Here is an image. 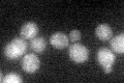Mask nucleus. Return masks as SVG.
I'll return each mask as SVG.
<instances>
[{"label": "nucleus", "instance_id": "obj_1", "mask_svg": "<svg viewBox=\"0 0 124 83\" xmlns=\"http://www.w3.org/2000/svg\"><path fill=\"white\" fill-rule=\"evenodd\" d=\"M27 47L28 46H27L26 39L22 37H16L6 45L4 49V55L10 60L18 59L25 54Z\"/></svg>", "mask_w": 124, "mask_h": 83}, {"label": "nucleus", "instance_id": "obj_4", "mask_svg": "<svg viewBox=\"0 0 124 83\" xmlns=\"http://www.w3.org/2000/svg\"><path fill=\"white\" fill-rule=\"evenodd\" d=\"M21 65H22V69L24 70L26 73L33 74L39 69L40 61L35 54L29 53V54H26L25 56L22 58Z\"/></svg>", "mask_w": 124, "mask_h": 83}, {"label": "nucleus", "instance_id": "obj_7", "mask_svg": "<svg viewBox=\"0 0 124 83\" xmlns=\"http://www.w3.org/2000/svg\"><path fill=\"white\" fill-rule=\"evenodd\" d=\"M95 35L101 41H108L113 37V30L108 24H99L95 29Z\"/></svg>", "mask_w": 124, "mask_h": 83}, {"label": "nucleus", "instance_id": "obj_11", "mask_svg": "<svg viewBox=\"0 0 124 83\" xmlns=\"http://www.w3.org/2000/svg\"><path fill=\"white\" fill-rule=\"evenodd\" d=\"M69 39L71 42H78L81 39V32L79 30H72L69 33Z\"/></svg>", "mask_w": 124, "mask_h": 83}, {"label": "nucleus", "instance_id": "obj_6", "mask_svg": "<svg viewBox=\"0 0 124 83\" xmlns=\"http://www.w3.org/2000/svg\"><path fill=\"white\" fill-rule=\"evenodd\" d=\"M50 43L56 49H64L69 44V38L63 32H55L50 37Z\"/></svg>", "mask_w": 124, "mask_h": 83}, {"label": "nucleus", "instance_id": "obj_10", "mask_svg": "<svg viewBox=\"0 0 124 83\" xmlns=\"http://www.w3.org/2000/svg\"><path fill=\"white\" fill-rule=\"evenodd\" d=\"M22 78L17 73H8L3 79L2 83H21Z\"/></svg>", "mask_w": 124, "mask_h": 83}, {"label": "nucleus", "instance_id": "obj_3", "mask_svg": "<svg viewBox=\"0 0 124 83\" xmlns=\"http://www.w3.org/2000/svg\"><path fill=\"white\" fill-rule=\"evenodd\" d=\"M69 57L75 62L78 64H82L85 62L89 57V50L85 47L84 45L81 44H73L69 47V51H68Z\"/></svg>", "mask_w": 124, "mask_h": 83}, {"label": "nucleus", "instance_id": "obj_2", "mask_svg": "<svg viewBox=\"0 0 124 83\" xmlns=\"http://www.w3.org/2000/svg\"><path fill=\"white\" fill-rule=\"evenodd\" d=\"M115 58V54L108 48H100L97 52V60L107 74L112 72Z\"/></svg>", "mask_w": 124, "mask_h": 83}, {"label": "nucleus", "instance_id": "obj_9", "mask_svg": "<svg viewBox=\"0 0 124 83\" xmlns=\"http://www.w3.org/2000/svg\"><path fill=\"white\" fill-rule=\"evenodd\" d=\"M46 43L44 37H34L30 42V48L36 53H41L46 49Z\"/></svg>", "mask_w": 124, "mask_h": 83}, {"label": "nucleus", "instance_id": "obj_5", "mask_svg": "<svg viewBox=\"0 0 124 83\" xmlns=\"http://www.w3.org/2000/svg\"><path fill=\"white\" fill-rule=\"evenodd\" d=\"M38 33V26L34 22H27L21 27L20 35L24 39H33Z\"/></svg>", "mask_w": 124, "mask_h": 83}, {"label": "nucleus", "instance_id": "obj_8", "mask_svg": "<svg viewBox=\"0 0 124 83\" xmlns=\"http://www.w3.org/2000/svg\"><path fill=\"white\" fill-rule=\"evenodd\" d=\"M110 46L114 52L122 54L124 52V34L121 33L113 37L110 42Z\"/></svg>", "mask_w": 124, "mask_h": 83}]
</instances>
